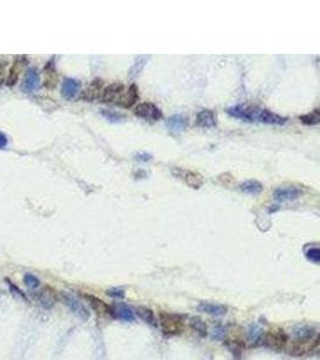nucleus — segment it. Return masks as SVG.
I'll use <instances>...</instances> for the list:
<instances>
[{"instance_id": "obj_16", "label": "nucleus", "mask_w": 320, "mask_h": 360, "mask_svg": "<svg viewBox=\"0 0 320 360\" xmlns=\"http://www.w3.org/2000/svg\"><path fill=\"white\" fill-rule=\"evenodd\" d=\"M291 335L295 340L306 342L313 338L314 329L309 326H296L291 330Z\"/></svg>"}, {"instance_id": "obj_21", "label": "nucleus", "mask_w": 320, "mask_h": 360, "mask_svg": "<svg viewBox=\"0 0 320 360\" xmlns=\"http://www.w3.org/2000/svg\"><path fill=\"white\" fill-rule=\"evenodd\" d=\"M263 329L258 324H252L247 331L248 341L252 342L253 344H258V342L263 341Z\"/></svg>"}, {"instance_id": "obj_11", "label": "nucleus", "mask_w": 320, "mask_h": 360, "mask_svg": "<svg viewBox=\"0 0 320 360\" xmlns=\"http://www.w3.org/2000/svg\"><path fill=\"white\" fill-rule=\"evenodd\" d=\"M166 125H167V129L169 130L171 134L179 135L186 130V126H187V119L184 116H181V114H174V116L168 118Z\"/></svg>"}, {"instance_id": "obj_25", "label": "nucleus", "mask_w": 320, "mask_h": 360, "mask_svg": "<svg viewBox=\"0 0 320 360\" xmlns=\"http://www.w3.org/2000/svg\"><path fill=\"white\" fill-rule=\"evenodd\" d=\"M101 114L104 117V118L108 120V121H112V122H119L124 119V116H122V114L117 113V112H113V111H106V109H103V111L101 112Z\"/></svg>"}, {"instance_id": "obj_19", "label": "nucleus", "mask_w": 320, "mask_h": 360, "mask_svg": "<svg viewBox=\"0 0 320 360\" xmlns=\"http://www.w3.org/2000/svg\"><path fill=\"white\" fill-rule=\"evenodd\" d=\"M22 69H23V63L20 61L19 58H16V60L14 61V64H12V66L9 70V76H7V82H6L7 86H15L17 82H18Z\"/></svg>"}, {"instance_id": "obj_7", "label": "nucleus", "mask_w": 320, "mask_h": 360, "mask_svg": "<svg viewBox=\"0 0 320 360\" xmlns=\"http://www.w3.org/2000/svg\"><path fill=\"white\" fill-rule=\"evenodd\" d=\"M125 91L124 86L119 83H113L102 90L101 100L103 102H115L118 104L122 93Z\"/></svg>"}, {"instance_id": "obj_26", "label": "nucleus", "mask_w": 320, "mask_h": 360, "mask_svg": "<svg viewBox=\"0 0 320 360\" xmlns=\"http://www.w3.org/2000/svg\"><path fill=\"white\" fill-rule=\"evenodd\" d=\"M85 298L90 301L91 306H93L95 310L99 311V312H101V311H103L106 309V305L103 304V301L97 299V298L93 297V295H85Z\"/></svg>"}, {"instance_id": "obj_32", "label": "nucleus", "mask_w": 320, "mask_h": 360, "mask_svg": "<svg viewBox=\"0 0 320 360\" xmlns=\"http://www.w3.org/2000/svg\"><path fill=\"white\" fill-rule=\"evenodd\" d=\"M7 142H9V139H7L6 135L0 132V149H4L7 145Z\"/></svg>"}, {"instance_id": "obj_12", "label": "nucleus", "mask_w": 320, "mask_h": 360, "mask_svg": "<svg viewBox=\"0 0 320 360\" xmlns=\"http://www.w3.org/2000/svg\"><path fill=\"white\" fill-rule=\"evenodd\" d=\"M79 88H81V83L78 81L72 80V78H66L61 84V95L66 100H71L77 95Z\"/></svg>"}, {"instance_id": "obj_5", "label": "nucleus", "mask_w": 320, "mask_h": 360, "mask_svg": "<svg viewBox=\"0 0 320 360\" xmlns=\"http://www.w3.org/2000/svg\"><path fill=\"white\" fill-rule=\"evenodd\" d=\"M178 316L161 313L160 322L165 334H179L181 331V322L178 321Z\"/></svg>"}, {"instance_id": "obj_17", "label": "nucleus", "mask_w": 320, "mask_h": 360, "mask_svg": "<svg viewBox=\"0 0 320 360\" xmlns=\"http://www.w3.org/2000/svg\"><path fill=\"white\" fill-rule=\"evenodd\" d=\"M263 185L258 180H247L240 184V190L246 195L258 196L263 192Z\"/></svg>"}, {"instance_id": "obj_28", "label": "nucleus", "mask_w": 320, "mask_h": 360, "mask_svg": "<svg viewBox=\"0 0 320 360\" xmlns=\"http://www.w3.org/2000/svg\"><path fill=\"white\" fill-rule=\"evenodd\" d=\"M224 334H226V330H224L223 326H217L212 329V338H214L215 340H223Z\"/></svg>"}, {"instance_id": "obj_20", "label": "nucleus", "mask_w": 320, "mask_h": 360, "mask_svg": "<svg viewBox=\"0 0 320 360\" xmlns=\"http://www.w3.org/2000/svg\"><path fill=\"white\" fill-rule=\"evenodd\" d=\"M135 313H137L138 317L144 322V323L149 324L151 326H157V320H156L155 315H153V312L150 309L139 306V308H137V310H135Z\"/></svg>"}, {"instance_id": "obj_15", "label": "nucleus", "mask_w": 320, "mask_h": 360, "mask_svg": "<svg viewBox=\"0 0 320 360\" xmlns=\"http://www.w3.org/2000/svg\"><path fill=\"white\" fill-rule=\"evenodd\" d=\"M197 309H198V311H201V312L207 313V315H212V316H223L227 313V308L224 305L205 303V301L199 303V305L197 306Z\"/></svg>"}, {"instance_id": "obj_29", "label": "nucleus", "mask_w": 320, "mask_h": 360, "mask_svg": "<svg viewBox=\"0 0 320 360\" xmlns=\"http://www.w3.org/2000/svg\"><path fill=\"white\" fill-rule=\"evenodd\" d=\"M107 294L112 298H117V299H122L125 297V291L121 288H111L107 291Z\"/></svg>"}, {"instance_id": "obj_23", "label": "nucleus", "mask_w": 320, "mask_h": 360, "mask_svg": "<svg viewBox=\"0 0 320 360\" xmlns=\"http://www.w3.org/2000/svg\"><path fill=\"white\" fill-rule=\"evenodd\" d=\"M303 124L306 125H316L319 122V109H314L312 113L306 114V116H301L300 118Z\"/></svg>"}, {"instance_id": "obj_2", "label": "nucleus", "mask_w": 320, "mask_h": 360, "mask_svg": "<svg viewBox=\"0 0 320 360\" xmlns=\"http://www.w3.org/2000/svg\"><path fill=\"white\" fill-rule=\"evenodd\" d=\"M135 114L138 118L144 120H150V121H156V120L162 118V111L150 102H143L135 107Z\"/></svg>"}, {"instance_id": "obj_27", "label": "nucleus", "mask_w": 320, "mask_h": 360, "mask_svg": "<svg viewBox=\"0 0 320 360\" xmlns=\"http://www.w3.org/2000/svg\"><path fill=\"white\" fill-rule=\"evenodd\" d=\"M24 283L30 288H38L40 287V281L36 276L33 274H27L24 276Z\"/></svg>"}, {"instance_id": "obj_24", "label": "nucleus", "mask_w": 320, "mask_h": 360, "mask_svg": "<svg viewBox=\"0 0 320 360\" xmlns=\"http://www.w3.org/2000/svg\"><path fill=\"white\" fill-rule=\"evenodd\" d=\"M306 258L309 260V262L314 263V264H318L319 260H320V252H319V249L317 246H313L311 247V249H308L306 251Z\"/></svg>"}, {"instance_id": "obj_6", "label": "nucleus", "mask_w": 320, "mask_h": 360, "mask_svg": "<svg viewBox=\"0 0 320 360\" xmlns=\"http://www.w3.org/2000/svg\"><path fill=\"white\" fill-rule=\"evenodd\" d=\"M61 299H63L64 303H65L66 305L70 308V310L72 311L75 315L78 316L79 318H82V320H86V318L89 317L88 310H86V309L83 306V304L79 303L75 297H72V295H70V294H66V293H63V294H61Z\"/></svg>"}, {"instance_id": "obj_9", "label": "nucleus", "mask_w": 320, "mask_h": 360, "mask_svg": "<svg viewBox=\"0 0 320 360\" xmlns=\"http://www.w3.org/2000/svg\"><path fill=\"white\" fill-rule=\"evenodd\" d=\"M36 298L43 308L50 309V308H52L55 303H57L58 294L55 293V291L53 290V288L46 286V287H42L36 293Z\"/></svg>"}, {"instance_id": "obj_31", "label": "nucleus", "mask_w": 320, "mask_h": 360, "mask_svg": "<svg viewBox=\"0 0 320 360\" xmlns=\"http://www.w3.org/2000/svg\"><path fill=\"white\" fill-rule=\"evenodd\" d=\"M135 157H137V160L140 161V162H148V161L151 160V156L149 154H147V153H139Z\"/></svg>"}, {"instance_id": "obj_30", "label": "nucleus", "mask_w": 320, "mask_h": 360, "mask_svg": "<svg viewBox=\"0 0 320 360\" xmlns=\"http://www.w3.org/2000/svg\"><path fill=\"white\" fill-rule=\"evenodd\" d=\"M7 61H0V84L5 80V76L7 72Z\"/></svg>"}, {"instance_id": "obj_14", "label": "nucleus", "mask_w": 320, "mask_h": 360, "mask_svg": "<svg viewBox=\"0 0 320 360\" xmlns=\"http://www.w3.org/2000/svg\"><path fill=\"white\" fill-rule=\"evenodd\" d=\"M138 99H139V95H138V89L135 84H132V86L129 88V90H125L124 93H122L121 98H120L118 104L121 107H125V108H129V107L133 106V104L138 101Z\"/></svg>"}, {"instance_id": "obj_4", "label": "nucleus", "mask_w": 320, "mask_h": 360, "mask_svg": "<svg viewBox=\"0 0 320 360\" xmlns=\"http://www.w3.org/2000/svg\"><path fill=\"white\" fill-rule=\"evenodd\" d=\"M301 196V190L296 186H281L273 193V198L277 202H291L298 200Z\"/></svg>"}, {"instance_id": "obj_10", "label": "nucleus", "mask_w": 320, "mask_h": 360, "mask_svg": "<svg viewBox=\"0 0 320 360\" xmlns=\"http://www.w3.org/2000/svg\"><path fill=\"white\" fill-rule=\"evenodd\" d=\"M175 174L185 181L188 186H191L192 189H199L202 186V184H203L202 175H199L198 173L196 172H192V171L178 168V172H176Z\"/></svg>"}, {"instance_id": "obj_18", "label": "nucleus", "mask_w": 320, "mask_h": 360, "mask_svg": "<svg viewBox=\"0 0 320 360\" xmlns=\"http://www.w3.org/2000/svg\"><path fill=\"white\" fill-rule=\"evenodd\" d=\"M102 88V81L95 80L88 88L85 89V91L82 95V99L86 101H93L95 99L100 98V91Z\"/></svg>"}, {"instance_id": "obj_13", "label": "nucleus", "mask_w": 320, "mask_h": 360, "mask_svg": "<svg viewBox=\"0 0 320 360\" xmlns=\"http://www.w3.org/2000/svg\"><path fill=\"white\" fill-rule=\"evenodd\" d=\"M38 86V72L36 69L32 68L27 71L25 77L23 80L22 89L25 93H33Z\"/></svg>"}, {"instance_id": "obj_1", "label": "nucleus", "mask_w": 320, "mask_h": 360, "mask_svg": "<svg viewBox=\"0 0 320 360\" xmlns=\"http://www.w3.org/2000/svg\"><path fill=\"white\" fill-rule=\"evenodd\" d=\"M227 113L233 118L242 120V121H258L268 125H284L288 119L278 114L272 113L269 109L260 108L257 106H235L227 109Z\"/></svg>"}, {"instance_id": "obj_8", "label": "nucleus", "mask_w": 320, "mask_h": 360, "mask_svg": "<svg viewBox=\"0 0 320 360\" xmlns=\"http://www.w3.org/2000/svg\"><path fill=\"white\" fill-rule=\"evenodd\" d=\"M197 126L202 129H212L217 125V116L211 109H203L197 114Z\"/></svg>"}, {"instance_id": "obj_22", "label": "nucleus", "mask_w": 320, "mask_h": 360, "mask_svg": "<svg viewBox=\"0 0 320 360\" xmlns=\"http://www.w3.org/2000/svg\"><path fill=\"white\" fill-rule=\"evenodd\" d=\"M189 324H191V326L197 331V333L201 334L202 336H206L207 329L205 326V322H203L198 317H193L189 320Z\"/></svg>"}, {"instance_id": "obj_3", "label": "nucleus", "mask_w": 320, "mask_h": 360, "mask_svg": "<svg viewBox=\"0 0 320 360\" xmlns=\"http://www.w3.org/2000/svg\"><path fill=\"white\" fill-rule=\"evenodd\" d=\"M108 313L115 320L126 322V323H131V322L135 321V312L132 311V309L122 303L108 308Z\"/></svg>"}]
</instances>
